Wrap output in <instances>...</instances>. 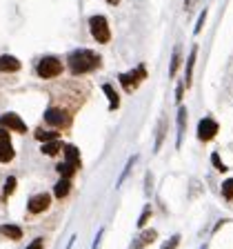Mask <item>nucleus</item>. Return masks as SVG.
Segmentation results:
<instances>
[{
  "mask_svg": "<svg viewBox=\"0 0 233 249\" xmlns=\"http://www.w3.org/2000/svg\"><path fill=\"white\" fill-rule=\"evenodd\" d=\"M100 62H102L100 53L91 52V49H76V52L69 53L67 67L73 76H83V73H89V71H93V69H98Z\"/></svg>",
  "mask_w": 233,
  "mask_h": 249,
  "instance_id": "obj_1",
  "label": "nucleus"
},
{
  "mask_svg": "<svg viewBox=\"0 0 233 249\" xmlns=\"http://www.w3.org/2000/svg\"><path fill=\"white\" fill-rule=\"evenodd\" d=\"M89 31H91L93 40H98L100 45H107L111 40V29L104 16H91L89 18Z\"/></svg>",
  "mask_w": 233,
  "mask_h": 249,
  "instance_id": "obj_2",
  "label": "nucleus"
},
{
  "mask_svg": "<svg viewBox=\"0 0 233 249\" xmlns=\"http://www.w3.org/2000/svg\"><path fill=\"white\" fill-rule=\"evenodd\" d=\"M36 73L40 78H56V76H60V73H62L60 58H56V56L40 58V60H38V65H36Z\"/></svg>",
  "mask_w": 233,
  "mask_h": 249,
  "instance_id": "obj_3",
  "label": "nucleus"
},
{
  "mask_svg": "<svg viewBox=\"0 0 233 249\" xmlns=\"http://www.w3.org/2000/svg\"><path fill=\"white\" fill-rule=\"evenodd\" d=\"M147 78V67L145 65H138L135 69H131V71L127 73H120V85L124 87V91H131L133 93L135 89L140 87V83Z\"/></svg>",
  "mask_w": 233,
  "mask_h": 249,
  "instance_id": "obj_4",
  "label": "nucleus"
},
{
  "mask_svg": "<svg viewBox=\"0 0 233 249\" xmlns=\"http://www.w3.org/2000/svg\"><path fill=\"white\" fill-rule=\"evenodd\" d=\"M217 131H220V124H217L211 116H207V118H202L200 123H198V140H202V142L213 140L217 136Z\"/></svg>",
  "mask_w": 233,
  "mask_h": 249,
  "instance_id": "obj_5",
  "label": "nucleus"
},
{
  "mask_svg": "<svg viewBox=\"0 0 233 249\" xmlns=\"http://www.w3.org/2000/svg\"><path fill=\"white\" fill-rule=\"evenodd\" d=\"M0 129L25 134V131H27V124H25V120H22L18 114H14V111H7V114L0 116Z\"/></svg>",
  "mask_w": 233,
  "mask_h": 249,
  "instance_id": "obj_6",
  "label": "nucleus"
},
{
  "mask_svg": "<svg viewBox=\"0 0 233 249\" xmlns=\"http://www.w3.org/2000/svg\"><path fill=\"white\" fill-rule=\"evenodd\" d=\"M14 145H11V136L7 129H0V165H9L14 160Z\"/></svg>",
  "mask_w": 233,
  "mask_h": 249,
  "instance_id": "obj_7",
  "label": "nucleus"
},
{
  "mask_svg": "<svg viewBox=\"0 0 233 249\" xmlns=\"http://www.w3.org/2000/svg\"><path fill=\"white\" fill-rule=\"evenodd\" d=\"M45 123L51 124V127H56V129H62V127H67L69 124V116L58 107H49L45 111Z\"/></svg>",
  "mask_w": 233,
  "mask_h": 249,
  "instance_id": "obj_8",
  "label": "nucleus"
},
{
  "mask_svg": "<svg viewBox=\"0 0 233 249\" xmlns=\"http://www.w3.org/2000/svg\"><path fill=\"white\" fill-rule=\"evenodd\" d=\"M49 205H51V196L49 194H36V196L29 198L27 209H29V213H42L49 209Z\"/></svg>",
  "mask_w": 233,
  "mask_h": 249,
  "instance_id": "obj_9",
  "label": "nucleus"
},
{
  "mask_svg": "<svg viewBox=\"0 0 233 249\" xmlns=\"http://www.w3.org/2000/svg\"><path fill=\"white\" fill-rule=\"evenodd\" d=\"M20 60L16 56H9V53H5V56H0V71L2 73H16L20 71Z\"/></svg>",
  "mask_w": 233,
  "mask_h": 249,
  "instance_id": "obj_10",
  "label": "nucleus"
},
{
  "mask_svg": "<svg viewBox=\"0 0 233 249\" xmlns=\"http://www.w3.org/2000/svg\"><path fill=\"white\" fill-rule=\"evenodd\" d=\"M155 238H158V231H155V229H145V231H140V236L133 240L131 249H145L147 245H151Z\"/></svg>",
  "mask_w": 233,
  "mask_h": 249,
  "instance_id": "obj_11",
  "label": "nucleus"
},
{
  "mask_svg": "<svg viewBox=\"0 0 233 249\" xmlns=\"http://www.w3.org/2000/svg\"><path fill=\"white\" fill-rule=\"evenodd\" d=\"M65 162L73 165L76 169L83 167V160H80V149L76 145H65Z\"/></svg>",
  "mask_w": 233,
  "mask_h": 249,
  "instance_id": "obj_12",
  "label": "nucleus"
},
{
  "mask_svg": "<svg viewBox=\"0 0 233 249\" xmlns=\"http://www.w3.org/2000/svg\"><path fill=\"white\" fill-rule=\"evenodd\" d=\"M102 91H104V96L109 98V109H111V111H116V109L120 107V96H118V91L114 89V85L104 83L102 85Z\"/></svg>",
  "mask_w": 233,
  "mask_h": 249,
  "instance_id": "obj_13",
  "label": "nucleus"
},
{
  "mask_svg": "<svg viewBox=\"0 0 233 249\" xmlns=\"http://www.w3.org/2000/svg\"><path fill=\"white\" fill-rule=\"evenodd\" d=\"M0 233L9 240H20L22 238V229L18 225H0Z\"/></svg>",
  "mask_w": 233,
  "mask_h": 249,
  "instance_id": "obj_14",
  "label": "nucleus"
},
{
  "mask_svg": "<svg viewBox=\"0 0 233 249\" xmlns=\"http://www.w3.org/2000/svg\"><path fill=\"white\" fill-rule=\"evenodd\" d=\"M69 192H71V180H67V178H60V180L56 182V187H53V196L56 198H67Z\"/></svg>",
  "mask_w": 233,
  "mask_h": 249,
  "instance_id": "obj_15",
  "label": "nucleus"
},
{
  "mask_svg": "<svg viewBox=\"0 0 233 249\" xmlns=\"http://www.w3.org/2000/svg\"><path fill=\"white\" fill-rule=\"evenodd\" d=\"M184 124H186V107H178V138L176 147L182 145V136H184Z\"/></svg>",
  "mask_w": 233,
  "mask_h": 249,
  "instance_id": "obj_16",
  "label": "nucleus"
},
{
  "mask_svg": "<svg viewBox=\"0 0 233 249\" xmlns=\"http://www.w3.org/2000/svg\"><path fill=\"white\" fill-rule=\"evenodd\" d=\"M196 56H198V47H193L189 53V62H186V73H184V87H191V76H193V65H196Z\"/></svg>",
  "mask_w": 233,
  "mask_h": 249,
  "instance_id": "obj_17",
  "label": "nucleus"
},
{
  "mask_svg": "<svg viewBox=\"0 0 233 249\" xmlns=\"http://www.w3.org/2000/svg\"><path fill=\"white\" fill-rule=\"evenodd\" d=\"M40 151L45 156H56L58 151H65V145H62L60 140H53V142H45V145L40 147Z\"/></svg>",
  "mask_w": 233,
  "mask_h": 249,
  "instance_id": "obj_18",
  "label": "nucleus"
},
{
  "mask_svg": "<svg viewBox=\"0 0 233 249\" xmlns=\"http://www.w3.org/2000/svg\"><path fill=\"white\" fill-rule=\"evenodd\" d=\"M36 138L40 140L42 145H45V142H53V140H60V134H58V131H45V129H36Z\"/></svg>",
  "mask_w": 233,
  "mask_h": 249,
  "instance_id": "obj_19",
  "label": "nucleus"
},
{
  "mask_svg": "<svg viewBox=\"0 0 233 249\" xmlns=\"http://www.w3.org/2000/svg\"><path fill=\"white\" fill-rule=\"evenodd\" d=\"M76 167L73 165H69V162H60V165H58V174H60L62 178H67V180H71V176L73 174H76Z\"/></svg>",
  "mask_w": 233,
  "mask_h": 249,
  "instance_id": "obj_20",
  "label": "nucleus"
},
{
  "mask_svg": "<svg viewBox=\"0 0 233 249\" xmlns=\"http://www.w3.org/2000/svg\"><path fill=\"white\" fill-rule=\"evenodd\" d=\"M135 160H138V156H131L129 160H127V165H124V169H122V174H120V178H118V182H116V187H122L124 178L129 176V171H131V167L135 165Z\"/></svg>",
  "mask_w": 233,
  "mask_h": 249,
  "instance_id": "obj_21",
  "label": "nucleus"
},
{
  "mask_svg": "<svg viewBox=\"0 0 233 249\" xmlns=\"http://www.w3.org/2000/svg\"><path fill=\"white\" fill-rule=\"evenodd\" d=\"M178 67H180V47H176V49H173V56H171V67H169V76L171 78L176 76Z\"/></svg>",
  "mask_w": 233,
  "mask_h": 249,
  "instance_id": "obj_22",
  "label": "nucleus"
},
{
  "mask_svg": "<svg viewBox=\"0 0 233 249\" xmlns=\"http://www.w3.org/2000/svg\"><path fill=\"white\" fill-rule=\"evenodd\" d=\"M151 213H153L151 205H145V209H142V213H140V218H138V229H145V225H147V220L151 218Z\"/></svg>",
  "mask_w": 233,
  "mask_h": 249,
  "instance_id": "obj_23",
  "label": "nucleus"
},
{
  "mask_svg": "<svg viewBox=\"0 0 233 249\" xmlns=\"http://www.w3.org/2000/svg\"><path fill=\"white\" fill-rule=\"evenodd\" d=\"M14 189H16V178L9 176V178L5 180V189H2V200H7V198L14 194Z\"/></svg>",
  "mask_w": 233,
  "mask_h": 249,
  "instance_id": "obj_24",
  "label": "nucleus"
},
{
  "mask_svg": "<svg viewBox=\"0 0 233 249\" xmlns=\"http://www.w3.org/2000/svg\"><path fill=\"white\" fill-rule=\"evenodd\" d=\"M222 196L227 198L229 202L233 200V178H227V180L222 182Z\"/></svg>",
  "mask_w": 233,
  "mask_h": 249,
  "instance_id": "obj_25",
  "label": "nucleus"
},
{
  "mask_svg": "<svg viewBox=\"0 0 233 249\" xmlns=\"http://www.w3.org/2000/svg\"><path fill=\"white\" fill-rule=\"evenodd\" d=\"M165 118L160 120V124H158V138H155V147H153V151H160V145H162V140H165Z\"/></svg>",
  "mask_w": 233,
  "mask_h": 249,
  "instance_id": "obj_26",
  "label": "nucleus"
},
{
  "mask_svg": "<svg viewBox=\"0 0 233 249\" xmlns=\"http://www.w3.org/2000/svg\"><path fill=\"white\" fill-rule=\"evenodd\" d=\"M204 20H207V7L200 11V18H198V22H196V29H193V34H196V36L202 31V27H204Z\"/></svg>",
  "mask_w": 233,
  "mask_h": 249,
  "instance_id": "obj_27",
  "label": "nucleus"
},
{
  "mask_svg": "<svg viewBox=\"0 0 233 249\" xmlns=\"http://www.w3.org/2000/svg\"><path fill=\"white\" fill-rule=\"evenodd\" d=\"M178 245H180V233H173V236H171V238L162 245V249H176Z\"/></svg>",
  "mask_w": 233,
  "mask_h": 249,
  "instance_id": "obj_28",
  "label": "nucleus"
},
{
  "mask_svg": "<svg viewBox=\"0 0 233 249\" xmlns=\"http://www.w3.org/2000/svg\"><path fill=\"white\" fill-rule=\"evenodd\" d=\"M211 162H213V167H216L217 171H227V165L220 160V154H216V151L211 154Z\"/></svg>",
  "mask_w": 233,
  "mask_h": 249,
  "instance_id": "obj_29",
  "label": "nucleus"
},
{
  "mask_svg": "<svg viewBox=\"0 0 233 249\" xmlns=\"http://www.w3.org/2000/svg\"><path fill=\"white\" fill-rule=\"evenodd\" d=\"M182 93H184V83H180V85H178V89H176V100H178V103L182 100Z\"/></svg>",
  "mask_w": 233,
  "mask_h": 249,
  "instance_id": "obj_30",
  "label": "nucleus"
},
{
  "mask_svg": "<svg viewBox=\"0 0 233 249\" xmlns=\"http://www.w3.org/2000/svg\"><path fill=\"white\" fill-rule=\"evenodd\" d=\"M27 249H42V238H36L31 245H27Z\"/></svg>",
  "mask_w": 233,
  "mask_h": 249,
  "instance_id": "obj_31",
  "label": "nucleus"
},
{
  "mask_svg": "<svg viewBox=\"0 0 233 249\" xmlns=\"http://www.w3.org/2000/svg\"><path fill=\"white\" fill-rule=\"evenodd\" d=\"M102 233H104V229H100V231H98V236H96V240H93V247H91V249H98L100 240H102Z\"/></svg>",
  "mask_w": 233,
  "mask_h": 249,
  "instance_id": "obj_32",
  "label": "nucleus"
},
{
  "mask_svg": "<svg viewBox=\"0 0 233 249\" xmlns=\"http://www.w3.org/2000/svg\"><path fill=\"white\" fill-rule=\"evenodd\" d=\"M120 0H107V5H118Z\"/></svg>",
  "mask_w": 233,
  "mask_h": 249,
  "instance_id": "obj_33",
  "label": "nucleus"
},
{
  "mask_svg": "<svg viewBox=\"0 0 233 249\" xmlns=\"http://www.w3.org/2000/svg\"><path fill=\"white\" fill-rule=\"evenodd\" d=\"M189 5H191V0H184V7H189Z\"/></svg>",
  "mask_w": 233,
  "mask_h": 249,
  "instance_id": "obj_34",
  "label": "nucleus"
},
{
  "mask_svg": "<svg viewBox=\"0 0 233 249\" xmlns=\"http://www.w3.org/2000/svg\"><path fill=\"white\" fill-rule=\"evenodd\" d=\"M202 249H207V245H204V247H202Z\"/></svg>",
  "mask_w": 233,
  "mask_h": 249,
  "instance_id": "obj_35",
  "label": "nucleus"
}]
</instances>
